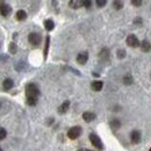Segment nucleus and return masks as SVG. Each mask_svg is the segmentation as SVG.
<instances>
[{
	"label": "nucleus",
	"instance_id": "393cba45",
	"mask_svg": "<svg viewBox=\"0 0 151 151\" xmlns=\"http://www.w3.org/2000/svg\"><path fill=\"white\" fill-rule=\"evenodd\" d=\"M126 50H123V49H121V50H117V58H120V59H123L124 57H126Z\"/></svg>",
	"mask_w": 151,
	"mask_h": 151
},
{
	"label": "nucleus",
	"instance_id": "4468645a",
	"mask_svg": "<svg viewBox=\"0 0 151 151\" xmlns=\"http://www.w3.org/2000/svg\"><path fill=\"white\" fill-rule=\"evenodd\" d=\"M44 28H45V30H48V32H51L54 28H55V23H54V21L51 19H48L44 21Z\"/></svg>",
	"mask_w": 151,
	"mask_h": 151
},
{
	"label": "nucleus",
	"instance_id": "9d476101",
	"mask_svg": "<svg viewBox=\"0 0 151 151\" xmlns=\"http://www.w3.org/2000/svg\"><path fill=\"white\" fill-rule=\"evenodd\" d=\"M91 87H92L93 91L99 92V91L102 90V87H104V83H102L101 80H94V81L91 84Z\"/></svg>",
	"mask_w": 151,
	"mask_h": 151
},
{
	"label": "nucleus",
	"instance_id": "dca6fc26",
	"mask_svg": "<svg viewBox=\"0 0 151 151\" xmlns=\"http://www.w3.org/2000/svg\"><path fill=\"white\" fill-rule=\"evenodd\" d=\"M15 18L18 21H23V20L27 19V13L23 11V9H20L17 12V14H15Z\"/></svg>",
	"mask_w": 151,
	"mask_h": 151
},
{
	"label": "nucleus",
	"instance_id": "f704fd0d",
	"mask_svg": "<svg viewBox=\"0 0 151 151\" xmlns=\"http://www.w3.org/2000/svg\"><path fill=\"white\" fill-rule=\"evenodd\" d=\"M0 106H1V104H0Z\"/></svg>",
	"mask_w": 151,
	"mask_h": 151
},
{
	"label": "nucleus",
	"instance_id": "f257e3e1",
	"mask_svg": "<svg viewBox=\"0 0 151 151\" xmlns=\"http://www.w3.org/2000/svg\"><path fill=\"white\" fill-rule=\"evenodd\" d=\"M40 88L36 84L29 83L26 85V98H36L37 99L40 95Z\"/></svg>",
	"mask_w": 151,
	"mask_h": 151
},
{
	"label": "nucleus",
	"instance_id": "aec40b11",
	"mask_svg": "<svg viewBox=\"0 0 151 151\" xmlns=\"http://www.w3.org/2000/svg\"><path fill=\"white\" fill-rule=\"evenodd\" d=\"M123 83H124V85H132L134 83V79L130 75H127L123 77Z\"/></svg>",
	"mask_w": 151,
	"mask_h": 151
},
{
	"label": "nucleus",
	"instance_id": "b1692460",
	"mask_svg": "<svg viewBox=\"0 0 151 151\" xmlns=\"http://www.w3.org/2000/svg\"><path fill=\"white\" fill-rule=\"evenodd\" d=\"M6 136H7V132H6V129H5V128H2V127H0V141L5 139V138H6Z\"/></svg>",
	"mask_w": 151,
	"mask_h": 151
},
{
	"label": "nucleus",
	"instance_id": "423d86ee",
	"mask_svg": "<svg viewBox=\"0 0 151 151\" xmlns=\"http://www.w3.org/2000/svg\"><path fill=\"white\" fill-rule=\"evenodd\" d=\"M127 44H128L130 48H138L139 44H141V42L138 41V38H137L136 35L129 34L128 37H127Z\"/></svg>",
	"mask_w": 151,
	"mask_h": 151
},
{
	"label": "nucleus",
	"instance_id": "9b49d317",
	"mask_svg": "<svg viewBox=\"0 0 151 151\" xmlns=\"http://www.w3.org/2000/svg\"><path fill=\"white\" fill-rule=\"evenodd\" d=\"M69 108H70V101H69V100H66V101H64V102L59 106V108H58V113L59 114L66 113V112L69 111Z\"/></svg>",
	"mask_w": 151,
	"mask_h": 151
},
{
	"label": "nucleus",
	"instance_id": "f03ea898",
	"mask_svg": "<svg viewBox=\"0 0 151 151\" xmlns=\"http://www.w3.org/2000/svg\"><path fill=\"white\" fill-rule=\"evenodd\" d=\"M81 132H83L81 127L75 126V127H72V128H70V129L68 130V137H69L70 139H77V138L81 135Z\"/></svg>",
	"mask_w": 151,
	"mask_h": 151
},
{
	"label": "nucleus",
	"instance_id": "a878e982",
	"mask_svg": "<svg viewBox=\"0 0 151 151\" xmlns=\"http://www.w3.org/2000/svg\"><path fill=\"white\" fill-rule=\"evenodd\" d=\"M96 6L98 7H104V6H106V4H107V1L106 0H96Z\"/></svg>",
	"mask_w": 151,
	"mask_h": 151
},
{
	"label": "nucleus",
	"instance_id": "cd10ccee",
	"mask_svg": "<svg viewBox=\"0 0 151 151\" xmlns=\"http://www.w3.org/2000/svg\"><path fill=\"white\" fill-rule=\"evenodd\" d=\"M142 0H132V5L134 6H136V7H139V6H142Z\"/></svg>",
	"mask_w": 151,
	"mask_h": 151
},
{
	"label": "nucleus",
	"instance_id": "7ed1b4c3",
	"mask_svg": "<svg viewBox=\"0 0 151 151\" xmlns=\"http://www.w3.org/2000/svg\"><path fill=\"white\" fill-rule=\"evenodd\" d=\"M88 137H90V141H91L92 145H94L96 149H99V150H102L104 149V143H102L101 138L96 134H90Z\"/></svg>",
	"mask_w": 151,
	"mask_h": 151
},
{
	"label": "nucleus",
	"instance_id": "473e14b6",
	"mask_svg": "<svg viewBox=\"0 0 151 151\" xmlns=\"http://www.w3.org/2000/svg\"><path fill=\"white\" fill-rule=\"evenodd\" d=\"M0 151H2V149H1V148H0Z\"/></svg>",
	"mask_w": 151,
	"mask_h": 151
},
{
	"label": "nucleus",
	"instance_id": "c85d7f7f",
	"mask_svg": "<svg viewBox=\"0 0 151 151\" xmlns=\"http://www.w3.org/2000/svg\"><path fill=\"white\" fill-rule=\"evenodd\" d=\"M134 23H135V24H139V26H141V24H142V18H136V19L134 20Z\"/></svg>",
	"mask_w": 151,
	"mask_h": 151
},
{
	"label": "nucleus",
	"instance_id": "0eeeda50",
	"mask_svg": "<svg viewBox=\"0 0 151 151\" xmlns=\"http://www.w3.org/2000/svg\"><path fill=\"white\" fill-rule=\"evenodd\" d=\"M141 138H142L141 132H138V130L132 132V134H130V141H132L134 144H138L141 142Z\"/></svg>",
	"mask_w": 151,
	"mask_h": 151
},
{
	"label": "nucleus",
	"instance_id": "f8f14e48",
	"mask_svg": "<svg viewBox=\"0 0 151 151\" xmlns=\"http://www.w3.org/2000/svg\"><path fill=\"white\" fill-rule=\"evenodd\" d=\"M99 57H100L104 62H108V60H109V50H108L107 48H104V49L100 51Z\"/></svg>",
	"mask_w": 151,
	"mask_h": 151
},
{
	"label": "nucleus",
	"instance_id": "6ab92c4d",
	"mask_svg": "<svg viewBox=\"0 0 151 151\" xmlns=\"http://www.w3.org/2000/svg\"><path fill=\"white\" fill-rule=\"evenodd\" d=\"M49 44H50V36H47V38H45V47H44V58H47V56H48Z\"/></svg>",
	"mask_w": 151,
	"mask_h": 151
},
{
	"label": "nucleus",
	"instance_id": "7c9ffc66",
	"mask_svg": "<svg viewBox=\"0 0 151 151\" xmlns=\"http://www.w3.org/2000/svg\"><path fill=\"white\" fill-rule=\"evenodd\" d=\"M78 151H92V150H88V149H79Z\"/></svg>",
	"mask_w": 151,
	"mask_h": 151
},
{
	"label": "nucleus",
	"instance_id": "2f4dec72",
	"mask_svg": "<svg viewBox=\"0 0 151 151\" xmlns=\"http://www.w3.org/2000/svg\"><path fill=\"white\" fill-rule=\"evenodd\" d=\"M93 76H94V77H99V73H95V72H93Z\"/></svg>",
	"mask_w": 151,
	"mask_h": 151
},
{
	"label": "nucleus",
	"instance_id": "1a4fd4ad",
	"mask_svg": "<svg viewBox=\"0 0 151 151\" xmlns=\"http://www.w3.org/2000/svg\"><path fill=\"white\" fill-rule=\"evenodd\" d=\"M139 47H141V50H142L143 52H149V51L151 50V43L148 41V40L142 41L141 44H139Z\"/></svg>",
	"mask_w": 151,
	"mask_h": 151
},
{
	"label": "nucleus",
	"instance_id": "f3484780",
	"mask_svg": "<svg viewBox=\"0 0 151 151\" xmlns=\"http://www.w3.org/2000/svg\"><path fill=\"white\" fill-rule=\"evenodd\" d=\"M69 6H70L71 8H73V9H77V8H79V7L83 6V2H81L80 0H71V1L69 2Z\"/></svg>",
	"mask_w": 151,
	"mask_h": 151
},
{
	"label": "nucleus",
	"instance_id": "412c9836",
	"mask_svg": "<svg viewBox=\"0 0 151 151\" xmlns=\"http://www.w3.org/2000/svg\"><path fill=\"white\" fill-rule=\"evenodd\" d=\"M17 51H18L17 43H15V42H12V43L9 44V52H11V54H17Z\"/></svg>",
	"mask_w": 151,
	"mask_h": 151
},
{
	"label": "nucleus",
	"instance_id": "bb28decb",
	"mask_svg": "<svg viewBox=\"0 0 151 151\" xmlns=\"http://www.w3.org/2000/svg\"><path fill=\"white\" fill-rule=\"evenodd\" d=\"M81 2H83V6L86 7V8L91 7V5H92V1H91V0H83Z\"/></svg>",
	"mask_w": 151,
	"mask_h": 151
},
{
	"label": "nucleus",
	"instance_id": "5701e85b",
	"mask_svg": "<svg viewBox=\"0 0 151 151\" xmlns=\"http://www.w3.org/2000/svg\"><path fill=\"white\" fill-rule=\"evenodd\" d=\"M113 6L115 9H121L123 7V2L120 0H115V1H113Z\"/></svg>",
	"mask_w": 151,
	"mask_h": 151
},
{
	"label": "nucleus",
	"instance_id": "4be33fe9",
	"mask_svg": "<svg viewBox=\"0 0 151 151\" xmlns=\"http://www.w3.org/2000/svg\"><path fill=\"white\" fill-rule=\"evenodd\" d=\"M26 101L29 106H35L37 104V99L36 98H26Z\"/></svg>",
	"mask_w": 151,
	"mask_h": 151
},
{
	"label": "nucleus",
	"instance_id": "c756f323",
	"mask_svg": "<svg viewBox=\"0 0 151 151\" xmlns=\"http://www.w3.org/2000/svg\"><path fill=\"white\" fill-rule=\"evenodd\" d=\"M52 122H54V119H50V120L48 121V123H49V124H50V123H52Z\"/></svg>",
	"mask_w": 151,
	"mask_h": 151
},
{
	"label": "nucleus",
	"instance_id": "20e7f679",
	"mask_svg": "<svg viewBox=\"0 0 151 151\" xmlns=\"http://www.w3.org/2000/svg\"><path fill=\"white\" fill-rule=\"evenodd\" d=\"M41 41H42V36H41L40 33H30L29 36H28V42L33 47H38Z\"/></svg>",
	"mask_w": 151,
	"mask_h": 151
},
{
	"label": "nucleus",
	"instance_id": "a211bd4d",
	"mask_svg": "<svg viewBox=\"0 0 151 151\" xmlns=\"http://www.w3.org/2000/svg\"><path fill=\"white\" fill-rule=\"evenodd\" d=\"M109 126H111L113 129H119V128L121 127V122H120L119 120L114 119V120H112V121L109 122Z\"/></svg>",
	"mask_w": 151,
	"mask_h": 151
},
{
	"label": "nucleus",
	"instance_id": "72a5a7b5",
	"mask_svg": "<svg viewBox=\"0 0 151 151\" xmlns=\"http://www.w3.org/2000/svg\"><path fill=\"white\" fill-rule=\"evenodd\" d=\"M150 151H151V148H150Z\"/></svg>",
	"mask_w": 151,
	"mask_h": 151
},
{
	"label": "nucleus",
	"instance_id": "2eb2a0df",
	"mask_svg": "<svg viewBox=\"0 0 151 151\" xmlns=\"http://www.w3.org/2000/svg\"><path fill=\"white\" fill-rule=\"evenodd\" d=\"M2 86H4V88H5V90H11V88L14 86V81H13L11 78H7V79H5V80H4Z\"/></svg>",
	"mask_w": 151,
	"mask_h": 151
},
{
	"label": "nucleus",
	"instance_id": "ddd939ff",
	"mask_svg": "<svg viewBox=\"0 0 151 151\" xmlns=\"http://www.w3.org/2000/svg\"><path fill=\"white\" fill-rule=\"evenodd\" d=\"M95 117H96L95 114L92 113V112H85V113H83V119H84L85 122H92Z\"/></svg>",
	"mask_w": 151,
	"mask_h": 151
},
{
	"label": "nucleus",
	"instance_id": "39448f33",
	"mask_svg": "<svg viewBox=\"0 0 151 151\" xmlns=\"http://www.w3.org/2000/svg\"><path fill=\"white\" fill-rule=\"evenodd\" d=\"M12 12V8L11 6L7 4V2H4V1H0V14L5 18H7Z\"/></svg>",
	"mask_w": 151,
	"mask_h": 151
},
{
	"label": "nucleus",
	"instance_id": "6e6552de",
	"mask_svg": "<svg viewBox=\"0 0 151 151\" xmlns=\"http://www.w3.org/2000/svg\"><path fill=\"white\" fill-rule=\"evenodd\" d=\"M87 59H88V52H87V51H83V52H80V54L77 56V62H78V64H81V65L86 64Z\"/></svg>",
	"mask_w": 151,
	"mask_h": 151
}]
</instances>
